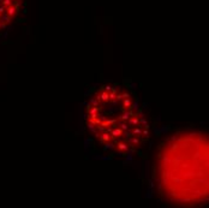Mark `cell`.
Listing matches in <instances>:
<instances>
[{
  "instance_id": "6da1fadb",
  "label": "cell",
  "mask_w": 209,
  "mask_h": 208,
  "mask_svg": "<svg viewBox=\"0 0 209 208\" xmlns=\"http://www.w3.org/2000/svg\"><path fill=\"white\" fill-rule=\"evenodd\" d=\"M85 125L99 143L125 155L148 138V123L130 92L120 85L101 87L88 100Z\"/></svg>"
},
{
  "instance_id": "3957f363",
  "label": "cell",
  "mask_w": 209,
  "mask_h": 208,
  "mask_svg": "<svg viewBox=\"0 0 209 208\" xmlns=\"http://www.w3.org/2000/svg\"><path fill=\"white\" fill-rule=\"evenodd\" d=\"M19 12V0H0V32L12 24Z\"/></svg>"
},
{
  "instance_id": "7a4b0ae2",
  "label": "cell",
  "mask_w": 209,
  "mask_h": 208,
  "mask_svg": "<svg viewBox=\"0 0 209 208\" xmlns=\"http://www.w3.org/2000/svg\"><path fill=\"white\" fill-rule=\"evenodd\" d=\"M156 178L172 202L195 204L208 196V143L203 135L182 132L161 147Z\"/></svg>"
}]
</instances>
